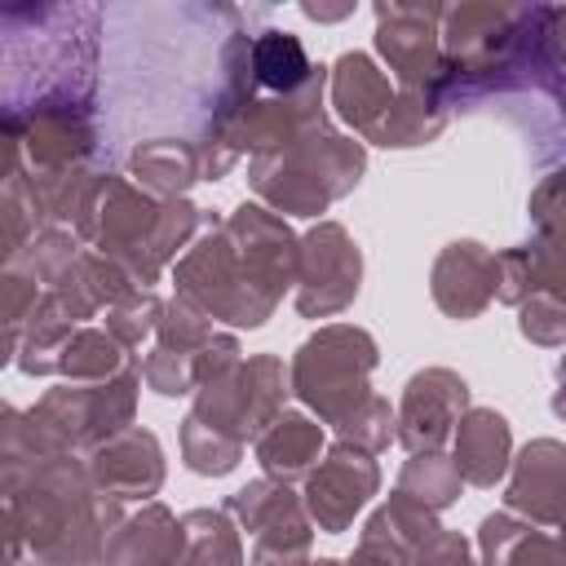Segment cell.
<instances>
[{
    "label": "cell",
    "instance_id": "obj_6",
    "mask_svg": "<svg viewBox=\"0 0 566 566\" xmlns=\"http://www.w3.org/2000/svg\"><path fill=\"white\" fill-rule=\"evenodd\" d=\"M133 389H137L133 371H124L115 380H102V385H62V389H49L27 411V420L57 451L102 447L106 438L124 433V424L133 420Z\"/></svg>",
    "mask_w": 566,
    "mask_h": 566
},
{
    "label": "cell",
    "instance_id": "obj_13",
    "mask_svg": "<svg viewBox=\"0 0 566 566\" xmlns=\"http://www.w3.org/2000/svg\"><path fill=\"white\" fill-rule=\"evenodd\" d=\"M504 504L526 513L531 522L566 531V447L553 438L531 442L513 464Z\"/></svg>",
    "mask_w": 566,
    "mask_h": 566
},
{
    "label": "cell",
    "instance_id": "obj_21",
    "mask_svg": "<svg viewBox=\"0 0 566 566\" xmlns=\"http://www.w3.org/2000/svg\"><path fill=\"white\" fill-rule=\"evenodd\" d=\"M318 447H323L318 424H310L305 416H279L256 438V460L265 464V473L274 482H292V478L310 473V464L318 460Z\"/></svg>",
    "mask_w": 566,
    "mask_h": 566
},
{
    "label": "cell",
    "instance_id": "obj_23",
    "mask_svg": "<svg viewBox=\"0 0 566 566\" xmlns=\"http://www.w3.org/2000/svg\"><path fill=\"white\" fill-rule=\"evenodd\" d=\"M181 566H243L239 531L221 509H195L181 517Z\"/></svg>",
    "mask_w": 566,
    "mask_h": 566
},
{
    "label": "cell",
    "instance_id": "obj_5",
    "mask_svg": "<svg viewBox=\"0 0 566 566\" xmlns=\"http://www.w3.org/2000/svg\"><path fill=\"white\" fill-rule=\"evenodd\" d=\"M376 367V340L358 327H323L292 358V389L327 420L349 424L376 394L367 389V371Z\"/></svg>",
    "mask_w": 566,
    "mask_h": 566
},
{
    "label": "cell",
    "instance_id": "obj_24",
    "mask_svg": "<svg viewBox=\"0 0 566 566\" xmlns=\"http://www.w3.org/2000/svg\"><path fill=\"white\" fill-rule=\"evenodd\" d=\"M124 363L119 354V340L111 332H97V327H80L53 358V371L71 376V380H106L115 367Z\"/></svg>",
    "mask_w": 566,
    "mask_h": 566
},
{
    "label": "cell",
    "instance_id": "obj_32",
    "mask_svg": "<svg viewBox=\"0 0 566 566\" xmlns=\"http://www.w3.org/2000/svg\"><path fill=\"white\" fill-rule=\"evenodd\" d=\"M310 566H345V562H332V557H323V562H310Z\"/></svg>",
    "mask_w": 566,
    "mask_h": 566
},
{
    "label": "cell",
    "instance_id": "obj_4",
    "mask_svg": "<svg viewBox=\"0 0 566 566\" xmlns=\"http://www.w3.org/2000/svg\"><path fill=\"white\" fill-rule=\"evenodd\" d=\"M363 146L336 137L327 124L296 137L292 146L265 150L252 159V186L283 212L318 217L336 195L358 186Z\"/></svg>",
    "mask_w": 566,
    "mask_h": 566
},
{
    "label": "cell",
    "instance_id": "obj_11",
    "mask_svg": "<svg viewBox=\"0 0 566 566\" xmlns=\"http://www.w3.org/2000/svg\"><path fill=\"white\" fill-rule=\"evenodd\" d=\"M376 482H380V473H376V464H371L363 451H354L349 442H345V447H332V455L318 460V469L310 473L305 513H310L327 535H336V531H345V526L354 522V513L376 495Z\"/></svg>",
    "mask_w": 566,
    "mask_h": 566
},
{
    "label": "cell",
    "instance_id": "obj_27",
    "mask_svg": "<svg viewBox=\"0 0 566 566\" xmlns=\"http://www.w3.org/2000/svg\"><path fill=\"white\" fill-rule=\"evenodd\" d=\"M522 332L539 345H562L566 340V305L548 292L535 301H522Z\"/></svg>",
    "mask_w": 566,
    "mask_h": 566
},
{
    "label": "cell",
    "instance_id": "obj_1",
    "mask_svg": "<svg viewBox=\"0 0 566 566\" xmlns=\"http://www.w3.org/2000/svg\"><path fill=\"white\" fill-rule=\"evenodd\" d=\"M4 522L31 557L93 566L106 553V539L119 522V500L97 491L93 473L80 469L66 451L49 447L35 424L9 407L4 411Z\"/></svg>",
    "mask_w": 566,
    "mask_h": 566
},
{
    "label": "cell",
    "instance_id": "obj_14",
    "mask_svg": "<svg viewBox=\"0 0 566 566\" xmlns=\"http://www.w3.org/2000/svg\"><path fill=\"white\" fill-rule=\"evenodd\" d=\"M500 287V256L482 243H451L433 265V296L451 318H473Z\"/></svg>",
    "mask_w": 566,
    "mask_h": 566
},
{
    "label": "cell",
    "instance_id": "obj_25",
    "mask_svg": "<svg viewBox=\"0 0 566 566\" xmlns=\"http://www.w3.org/2000/svg\"><path fill=\"white\" fill-rule=\"evenodd\" d=\"M460 482H464V478H460L455 460H447V455H438V451H424V455H411V460H407V469H402V478H398V491L438 513V509H447V504L460 495Z\"/></svg>",
    "mask_w": 566,
    "mask_h": 566
},
{
    "label": "cell",
    "instance_id": "obj_2",
    "mask_svg": "<svg viewBox=\"0 0 566 566\" xmlns=\"http://www.w3.org/2000/svg\"><path fill=\"white\" fill-rule=\"evenodd\" d=\"M296 261L301 248L292 230L274 212L243 203L230 221L212 226L208 239L181 256L177 292L203 314H217L239 327H261L279 305L283 287L292 283Z\"/></svg>",
    "mask_w": 566,
    "mask_h": 566
},
{
    "label": "cell",
    "instance_id": "obj_31",
    "mask_svg": "<svg viewBox=\"0 0 566 566\" xmlns=\"http://www.w3.org/2000/svg\"><path fill=\"white\" fill-rule=\"evenodd\" d=\"M27 566H75V562H49V557H31Z\"/></svg>",
    "mask_w": 566,
    "mask_h": 566
},
{
    "label": "cell",
    "instance_id": "obj_17",
    "mask_svg": "<svg viewBox=\"0 0 566 566\" xmlns=\"http://www.w3.org/2000/svg\"><path fill=\"white\" fill-rule=\"evenodd\" d=\"M509 420L491 407H473L455 429V469L473 486H495L509 469Z\"/></svg>",
    "mask_w": 566,
    "mask_h": 566
},
{
    "label": "cell",
    "instance_id": "obj_9",
    "mask_svg": "<svg viewBox=\"0 0 566 566\" xmlns=\"http://www.w3.org/2000/svg\"><path fill=\"white\" fill-rule=\"evenodd\" d=\"M469 402V389L455 371L447 367H429V371H416L407 380V394L398 402V442L411 451V455H424V451H438L447 438H455V424H460V411Z\"/></svg>",
    "mask_w": 566,
    "mask_h": 566
},
{
    "label": "cell",
    "instance_id": "obj_15",
    "mask_svg": "<svg viewBox=\"0 0 566 566\" xmlns=\"http://www.w3.org/2000/svg\"><path fill=\"white\" fill-rule=\"evenodd\" d=\"M332 106L349 128H358L371 142V133L385 124L394 106V88L367 53H340L332 66Z\"/></svg>",
    "mask_w": 566,
    "mask_h": 566
},
{
    "label": "cell",
    "instance_id": "obj_10",
    "mask_svg": "<svg viewBox=\"0 0 566 566\" xmlns=\"http://www.w3.org/2000/svg\"><path fill=\"white\" fill-rule=\"evenodd\" d=\"M226 509L239 513L243 531L256 544V557H270V562H283V566H292V562L305 557L310 522H305V509L292 500V491L283 482L261 478V482L234 491Z\"/></svg>",
    "mask_w": 566,
    "mask_h": 566
},
{
    "label": "cell",
    "instance_id": "obj_30",
    "mask_svg": "<svg viewBox=\"0 0 566 566\" xmlns=\"http://www.w3.org/2000/svg\"><path fill=\"white\" fill-rule=\"evenodd\" d=\"M553 411L566 420V358H562V367H557V394H553Z\"/></svg>",
    "mask_w": 566,
    "mask_h": 566
},
{
    "label": "cell",
    "instance_id": "obj_29",
    "mask_svg": "<svg viewBox=\"0 0 566 566\" xmlns=\"http://www.w3.org/2000/svg\"><path fill=\"white\" fill-rule=\"evenodd\" d=\"M301 13H305V18H318V22H336V18L354 13V4H340V9H323V4H301Z\"/></svg>",
    "mask_w": 566,
    "mask_h": 566
},
{
    "label": "cell",
    "instance_id": "obj_19",
    "mask_svg": "<svg viewBox=\"0 0 566 566\" xmlns=\"http://www.w3.org/2000/svg\"><path fill=\"white\" fill-rule=\"evenodd\" d=\"M478 544L486 566H566V539H553L531 522H513L509 513L486 517Z\"/></svg>",
    "mask_w": 566,
    "mask_h": 566
},
{
    "label": "cell",
    "instance_id": "obj_16",
    "mask_svg": "<svg viewBox=\"0 0 566 566\" xmlns=\"http://www.w3.org/2000/svg\"><path fill=\"white\" fill-rule=\"evenodd\" d=\"M102 566H181V522L164 504H146L111 531Z\"/></svg>",
    "mask_w": 566,
    "mask_h": 566
},
{
    "label": "cell",
    "instance_id": "obj_3",
    "mask_svg": "<svg viewBox=\"0 0 566 566\" xmlns=\"http://www.w3.org/2000/svg\"><path fill=\"white\" fill-rule=\"evenodd\" d=\"M102 22L106 13L93 4L4 9V124L49 111H93Z\"/></svg>",
    "mask_w": 566,
    "mask_h": 566
},
{
    "label": "cell",
    "instance_id": "obj_8",
    "mask_svg": "<svg viewBox=\"0 0 566 566\" xmlns=\"http://www.w3.org/2000/svg\"><path fill=\"white\" fill-rule=\"evenodd\" d=\"M358 248L349 243V234L336 221H323L318 230H310L301 239V261H296V310L305 318H327L336 310H345L358 292Z\"/></svg>",
    "mask_w": 566,
    "mask_h": 566
},
{
    "label": "cell",
    "instance_id": "obj_20",
    "mask_svg": "<svg viewBox=\"0 0 566 566\" xmlns=\"http://www.w3.org/2000/svg\"><path fill=\"white\" fill-rule=\"evenodd\" d=\"M133 172L142 186H150L164 199H177L195 177H203V155L199 142H177V137H155V142H137L133 150Z\"/></svg>",
    "mask_w": 566,
    "mask_h": 566
},
{
    "label": "cell",
    "instance_id": "obj_26",
    "mask_svg": "<svg viewBox=\"0 0 566 566\" xmlns=\"http://www.w3.org/2000/svg\"><path fill=\"white\" fill-rule=\"evenodd\" d=\"M526 261H531V279L535 287H544L548 296L566 301V226L553 230L539 243H526Z\"/></svg>",
    "mask_w": 566,
    "mask_h": 566
},
{
    "label": "cell",
    "instance_id": "obj_28",
    "mask_svg": "<svg viewBox=\"0 0 566 566\" xmlns=\"http://www.w3.org/2000/svg\"><path fill=\"white\" fill-rule=\"evenodd\" d=\"M411 566H473V562H469V544L455 531H433L416 548V562Z\"/></svg>",
    "mask_w": 566,
    "mask_h": 566
},
{
    "label": "cell",
    "instance_id": "obj_12",
    "mask_svg": "<svg viewBox=\"0 0 566 566\" xmlns=\"http://www.w3.org/2000/svg\"><path fill=\"white\" fill-rule=\"evenodd\" d=\"M88 473H93L97 491H106L111 500H146V495H155L159 482H164V455H159L155 433L124 429V433L106 438L102 447H93Z\"/></svg>",
    "mask_w": 566,
    "mask_h": 566
},
{
    "label": "cell",
    "instance_id": "obj_18",
    "mask_svg": "<svg viewBox=\"0 0 566 566\" xmlns=\"http://www.w3.org/2000/svg\"><path fill=\"white\" fill-rule=\"evenodd\" d=\"M248 66H252V84L265 88L270 97H287V93H301L318 66L310 62L305 44L292 35V31H256L252 35V49H248Z\"/></svg>",
    "mask_w": 566,
    "mask_h": 566
},
{
    "label": "cell",
    "instance_id": "obj_22",
    "mask_svg": "<svg viewBox=\"0 0 566 566\" xmlns=\"http://www.w3.org/2000/svg\"><path fill=\"white\" fill-rule=\"evenodd\" d=\"M447 124V102L438 88H402V97L389 106L385 124L371 133L376 146H420L438 137Z\"/></svg>",
    "mask_w": 566,
    "mask_h": 566
},
{
    "label": "cell",
    "instance_id": "obj_7",
    "mask_svg": "<svg viewBox=\"0 0 566 566\" xmlns=\"http://www.w3.org/2000/svg\"><path fill=\"white\" fill-rule=\"evenodd\" d=\"M438 4H380L376 9V49L402 88H438L447 80V57L438 53Z\"/></svg>",
    "mask_w": 566,
    "mask_h": 566
}]
</instances>
